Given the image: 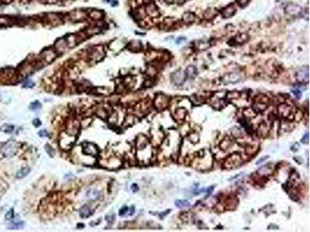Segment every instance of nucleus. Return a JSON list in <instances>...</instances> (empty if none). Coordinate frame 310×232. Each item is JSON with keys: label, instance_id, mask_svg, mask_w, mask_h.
Returning <instances> with one entry per match:
<instances>
[{"label": "nucleus", "instance_id": "1", "mask_svg": "<svg viewBox=\"0 0 310 232\" xmlns=\"http://www.w3.org/2000/svg\"><path fill=\"white\" fill-rule=\"evenodd\" d=\"M17 150L18 146L16 142H8L2 148V153L4 157H12L16 153Z\"/></svg>", "mask_w": 310, "mask_h": 232}, {"label": "nucleus", "instance_id": "2", "mask_svg": "<svg viewBox=\"0 0 310 232\" xmlns=\"http://www.w3.org/2000/svg\"><path fill=\"white\" fill-rule=\"evenodd\" d=\"M185 73H184L183 71L181 70L175 71L171 75V81L175 85H182L185 81Z\"/></svg>", "mask_w": 310, "mask_h": 232}, {"label": "nucleus", "instance_id": "3", "mask_svg": "<svg viewBox=\"0 0 310 232\" xmlns=\"http://www.w3.org/2000/svg\"><path fill=\"white\" fill-rule=\"evenodd\" d=\"M240 79V76L239 74H226L225 77H223V82L224 84H231V83H235L239 81Z\"/></svg>", "mask_w": 310, "mask_h": 232}, {"label": "nucleus", "instance_id": "4", "mask_svg": "<svg viewBox=\"0 0 310 232\" xmlns=\"http://www.w3.org/2000/svg\"><path fill=\"white\" fill-rule=\"evenodd\" d=\"M297 80L300 82H308L309 69L308 67L302 68L297 73Z\"/></svg>", "mask_w": 310, "mask_h": 232}, {"label": "nucleus", "instance_id": "5", "mask_svg": "<svg viewBox=\"0 0 310 232\" xmlns=\"http://www.w3.org/2000/svg\"><path fill=\"white\" fill-rule=\"evenodd\" d=\"M84 152L87 155H95L98 153V148L93 143H86L84 147Z\"/></svg>", "mask_w": 310, "mask_h": 232}, {"label": "nucleus", "instance_id": "6", "mask_svg": "<svg viewBox=\"0 0 310 232\" xmlns=\"http://www.w3.org/2000/svg\"><path fill=\"white\" fill-rule=\"evenodd\" d=\"M236 11H237V9H236V8L233 6H227V7H226V8L224 9V10H223V16L224 18H226V19L232 17V16L235 14Z\"/></svg>", "mask_w": 310, "mask_h": 232}, {"label": "nucleus", "instance_id": "7", "mask_svg": "<svg viewBox=\"0 0 310 232\" xmlns=\"http://www.w3.org/2000/svg\"><path fill=\"white\" fill-rule=\"evenodd\" d=\"M185 75L186 77H189V78H195L197 75V70L194 66H188L185 70Z\"/></svg>", "mask_w": 310, "mask_h": 232}, {"label": "nucleus", "instance_id": "8", "mask_svg": "<svg viewBox=\"0 0 310 232\" xmlns=\"http://www.w3.org/2000/svg\"><path fill=\"white\" fill-rule=\"evenodd\" d=\"M91 209L89 208L88 206H86V205L83 206L79 210V214L82 218H87L91 215Z\"/></svg>", "mask_w": 310, "mask_h": 232}, {"label": "nucleus", "instance_id": "9", "mask_svg": "<svg viewBox=\"0 0 310 232\" xmlns=\"http://www.w3.org/2000/svg\"><path fill=\"white\" fill-rule=\"evenodd\" d=\"M100 194H99V191L95 190H90L87 192V197L88 198L92 200V201H95L99 198Z\"/></svg>", "mask_w": 310, "mask_h": 232}, {"label": "nucleus", "instance_id": "10", "mask_svg": "<svg viewBox=\"0 0 310 232\" xmlns=\"http://www.w3.org/2000/svg\"><path fill=\"white\" fill-rule=\"evenodd\" d=\"M30 168H28V167L22 168V169H20V170H19L18 173H16V178H18V179H22V178L25 177L26 176H27L28 174H29V173H30Z\"/></svg>", "mask_w": 310, "mask_h": 232}, {"label": "nucleus", "instance_id": "11", "mask_svg": "<svg viewBox=\"0 0 310 232\" xmlns=\"http://www.w3.org/2000/svg\"><path fill=\"white\" fill-rule=\"evenodd\" d=\"M175 206L178 208H185V207H188L190 206V203L188 201L185 200H179V201H175Z\"/></svg>", "mask_w": 310, "mask_h": 232}, {"label": "nucleus", "instance_id": "12", "mask_svg": "<svg viewBox=\"0 0 310 232\" xmlns=\"http://www.w3.org/2000/svg\"><path fill=\"white\" fill-rule=\"evenodd\" d=\"M40 108H41V104L38 101L32 102L30 105V109H31V110H37Z\"/></svg>", "mask_w": 310, "mask_h": 232}, {"label": "nucleus", "instance_id": "13", "mask_svg": "<svg viewBox=\"0 0 310 232\" xmlns=\"http://www.w3.org/2000/svg\"><path fill=\"white\" fill-rule=\"evenodd\" d=\"M45 147H46V151H47V152L49 154L50 156H53L54 154H55V152H54V150H53V148L50 146V145H46Z\"/></svg>", "mask_w": 310, "mask_h": 232}, {"label": "nucleus", "instance_id": "14", "mask_svg": "<svg viewBox=\"0 0 310 232\" xmlns=\"http://www.w3.org/2000/svg\"><path fill=\"white\" fill-rule=\"evenodd\" d=\"M34 85V83L33 82L32 80H26L23 84L24 88H33V86Z\"/></svg>", "mask_w": 310, "mask_h": 232}, {"label": "nucleus", "instance_id": "15", "mask_svg": "<svg viewBox=\"0 0 310 232\" xmlns=\"http://www.w3.org/2000/svg\"><path fill=\"white\" fill-rule=\"evenodd\" d=\"M249 1L250 0H237V3H238V5L240 6L241 7H242V6L244 7V6H246L248 4Z\"/></svg>", "mask_w": 310, "mask_h": 232}, {"label": "nucleus", "instance_id": "16", "mask_svg": "<svg viewBox=\"0 0 310 232\" xmlns=\"http://www.w3.org/2000/svg\"><path fill=\"white\" fill-rule=\"evenodd\" d=\"M13 217H14V211H13V210H11V211H9V212L6 214V220H11L12 218H13Z\"/></svg>", "mask_w": 310, "mask_h": 232}, {"label": "nucleus", "instance_id": "17", "mask_svg": "<svg viewBox=\"0 0 310 232\" xmlns=\"http://www.w3.org/2000/svg\"><path fill=\"white\" fill-rule=\"evenodd\" d=\"M127 211H128V207H127V206H123V207H122V208L119 210V214L120 215V216H123Z\"/></svg>", "mask_w": 310, "mask_h": 232}, {"label": "nucleus", "instance_id": "18", "mask_svg": "<svg viewBox=\"0 0 310 232\" xmlns=\"http://www.w3.org/2000/svg\"><path fill=\"white\" fill-rule=\"evenodd\" d=\"M38 135H39L40 137H46V136H48V132L46 131L45 129H43L41 130V131H40L39 132H38Z\"/></svg>", "mask_w": 310, "mask_h": 232}, {"label": "nucleus", "instance_id": "19", "mask_svg": "<svg viewBox=\"0 0 310 232\" xmlns=\"http://www.w3.org/2000/svg\"><path fill=\"white\" fill-rule=\"evenodd\" d=\"M292 92L293 94H294L295 96L298 98H301V95H302V93H301V91L298 89H295V90H292Z\"/></svg>", "mask_w": 310, "mask_h": 232}, {"label": "nucleus", "instance_id": "20", "mask_svg": "<svg viewBox=\"0 0 310 232\" xmlns=\"http://www.w3.org/2000/svg\"><path fill=\"white\" fill-rule=\"evenodd\" d=\"M302 142L303 143H308L309 142V134L306 133L304 136V137L302 139Z\"/></svg>", "mask_w": 310, "mask_h": 232}, {"label": "nucleus", "instance_id": "21", "mask_svg": "<svg viewBox=\"0 0 310 232\" xmlns=\"http://www.w3.org/2000/svg\"><path fill=\"white\" fill-rule=\"evenodd\" d=\"M131 190H132L133 192H136V191H138L139 190V187L138 186H137V184H136V183H133V184H132V186H131Z\"/></svg>", "mask_w": 310, "mask_h": 232}, {"label": "nucleus", "instance_id": "22", "mask_svg": "<svg viewBox=\"0 0 310 232\" xmlns=\"http://www.w3.org/2000/svg\"><path fill=\"white\" fill-rule=\"evenodd\" d=\"M34 125L36 126V127H38V126H40V125H41V122L38 119V118H36L35 120H34Z\"/></svg>", "mask_w": 310, "mask_h": 232}, {"label": "nucleus", "instance_id": "23", "mask_svg": "<svg viewBox=\"0 0 310 232\" xmlns=\"http://www.w3.org/2000/svg\"><path fill=\"white\" fill-rule=\"evenodd\" d=\"M115 220V216L114 215H112V216H109V218L108 217H106V220L109 223H113Z\"/></svg>", "mask_w": 310, "mask_h": 232}, {"label": "nucleus", "instance_id": "24", "mask_svg": "<svg viewBox=\"0 0 310 232\" xmlns=\"http://www.w3.org/2000/svg\"><path fill=\"white\" fill-rule=\"evenodd\" d=\"M134 212H135L134 206H131L130 209V212H129V215H130V216H131V215H133V214H134Z\"/></svg>", "mask_w": 310, "mask_h": 232}, {"label": "nucleus", "instance_id": "25", "mask_svg": "<svg viewBox=\"0 0 310 232\" xmlns=\"http://www.w3.org/2000/svg\"><path fill=\"white\" fill-rule=\"evenodd\" d=\"M267 158H268V156H265V157L261 158V159H259V160H258V161L257 162V165H258V164L261 163H263V162L265 161V159H267Z\"/></svg>", "mask_w": 310, "mask_h": 232}]
</instances>
